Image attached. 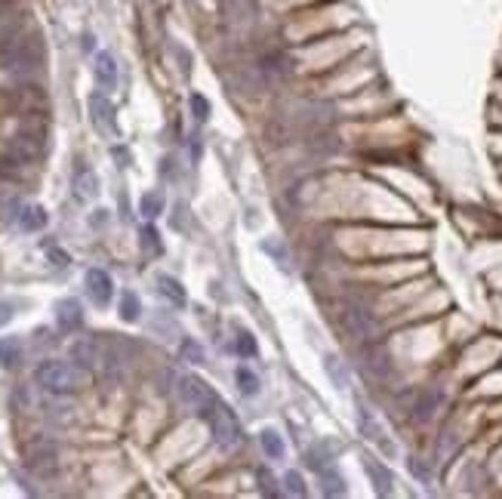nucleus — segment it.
Listing matches in <instances>:
<instances>
[{"label": "nucleus", "instance_id": "f257e3e1", "mask_svg": "<svg viewBox=\"0 0 502 499\" xmlns=\"http://www.w3.org/2000/svg\"><path fill=\"white\" fill-rule=\"evenodd\" d=\"M44 62V53L37 46V37L31 34H19L9 31L4 41H0V65L9 68L16 74H34Z\"/></svg>", "mask_w": 502, "mask_h": 499}, {"label": "nucleus", "instance_id": "f03ea898", "mask_svg": "<svg viewBox=\"0 0 502 499\" xmlns=\"http://www.w3.org/2000/svg\"><path fill=\"white\" fill-rule=\"evenodd\" d=\"M34 383L44 391H50V395L62 398V395L81 391L86 376H84V367L68 364V361H44V364H37V370H34Z\"/></svg>", "mask_w": 502, "mask_h": 499}, {"label": "nucleus", "instance_id": "7ed1b4c3", "mask_svg": "<svg viewBox=\"0 0 502 499\" xmlns=\"http://www.w3.org/2000/svg\"><path fill=\"white\" fill-rule=\"evenodd\" d=\"M206 425H210L213 432V441L219 444L222 450H238L244 447V428L238 423V416H234V410L225 404V400H219V404L213 407V413L204 419Z\"/></svg>", "mask_w": 502, "mask_h": 499}, {"label": "nucleus", "instance_id": "20e7f679", "mask_svg": "<svg viewBox=\"0 0 502 499\" xmlns=\"http://www.w3.org/2000/svg\"><path fill=\"white\" fill-rule=\"evenodd\" d=\"M176 391H179V400H182V404L191 407L201 419L210 416L213 407L219 404V395H216V391L206 385L201 376H194V373H182L179 379H176Z\"/></svg>", "mask_w": 502, "mask_h": 499}, {"label": "nucleus", "instance_id": "39448f33", "mask_svg": "<svg viewBox=\"0 0 502 499\" xmlns=\"http://www.w3.org/2000/svg\"><path fill=\"white\" fill-rule=\"evenodd\" d=\"M358 428H361V435L367 438V441H370L373 447H376L386 459H395V456H398V444L391 441L388 432L382 428V423L370 413V407H367V404H361V400H358Z\"/></svg>", "mask_w": 502, "mask_h": 499}, {"label": "nucleus", "instance_id": "423d86ee", "mask_svg": "<svg viewBox=\"0 0 502 499\" xmlns=\"http://www.w3.org/2000/svg\"><path fill=\"white\" fill-rule=\"evenodd\" d=\"M71 358H74V364L84 367V370H105L108 361H111L108 348L102 346L99 339H81V342H74Z\"/></svg>", "mask_w": 502, "mask_h": 499}, {"label": "nucleus", "instance_id": "0eeeda50", "mask_svg": "<svg viewBox=\"0 0 502 499\" xmlns=\"http://www.w3.org/2000/svg\"><path fill=\"white\" fill-rule=\"evenodd\" d=\"M90 121L99 130L105 139H114L117 136V121H114V105L108 102V96L93 93L90 96Z\"/></svg>", "mask_w": 502, "mask_h": 499}, {"label": "nucleus", "instance_id": "6e6552de", "mask_svg": "<svg viewBox=\"0 0 502 499\" xmlns=\"http://www.w3.org/2000/svg\"><path fill=\"white\" fill-rule=\"evenodd\" d=\"M86 293H90V299L96 302V306H108L114 296V281L108 271L102 268H90L86 271Z\"/></svg>", "mask_w": 502, "mask_h": 499}, {"label": "nucleus", "instance_id": "1a4fd4ad", "mask_svg": "<svg viewBox=\"0 0 502 499\" xmlns=\"http://www.w3.org/2000/svg\"><path fill=\"white\" fill-rule=\"evenodd\" d=\"M56 324H59V330L74 333L77 327L84 324V308H81V302H77V299H59V302H56Z\"/></svg>", "mask_w": 502, "mask_h": 499}, {"label": "nucleus", "instance_id": "9d476101", "mask_svg": "<svg viewBox=\"0 0 502 499\" xmlns=\"http://www.w3.org/2000/svg\"><path fill=\"white\" fill-rule=\"evenodd\" d=\"M93 74H96V84L102 90H114L117 86V59L111 53H96V65H93Z\"/></svg>", "mask_w": 502, "mask_h": 499}, {"label": "nucleus", "instance_id": "9b49d317", "mask_svg": "<svg viewBox=\"0 0 502 499\" xmlns=\"http://www.w3.org/2000/svg\"><path fill=\"white\" fill-rule=\"evenodd\" d=\"M59 453H56V447L53 444H41L31 453V472L34 475H41V478H53L56 475V468H59V459H56Z\"/></svg>", "mask_w": 502, "mask_h": 499}, {"label": "nucleus", "instance_id": "f8f14e48", "mask_svg": "<svg viewBox=\"0 0 502 499\" xmlns=\"http://www.w3.org/2000/svg\"><path fill=\"white\" fill-rule=\"evenodd\" d=\"M363 468H367V475H370L373 487H376V493L379 496H391V484H395V478H391L388 468L382 465L379 459H373V456H363Z\"/></svg>", "mask_w": 502, "mask_h": 499}, {"label": "nucleus", "instance_id": "ddd939ff", "mask_svg": "<svg viewBox=\"0 0 502 499\" xmlns=\"http://www.w3.org/2000/svg\"><path fill=\"white\" fill-rule=\"evenodd\" d=\"M71 185H74V194H77L81 201L99 198V179H96V173L90 170V166H77Z\"/></svg>", "mask_w": 502, "mask_h": 499}, {"label": "nucleus", "instance_id": "4468645a", "mask_svg": "<svg viewBox=\"0 0 502 499\" xmlns=\"http://www.w3.org/2000/svg\"><path fill=\"white\" fill-rule=\"evenodd\" d=\"M22 364V339L19 336H4L0 339V367L16 370Z\"/></svg>", "mask_w": 502, "mask_h": 499}, {"label": "nucleus", "instance_id": "2eb2a0df", "mask_svg": "<svg viewBox=\"0 0 502 499\" xmlns=\"http://www.w3.org/2000/svg\"><path fill=\"white\" fill-rule=\"evenodd\" d=\"M346 321H348V327H351L354 336H363V339H370L373 330H376V321L370 318L367 308H348L346 311Z\"/></svg>", "mask_w": 502, "mask_h": 499}, {"label": "nucleus", "instance_id": "dca6fc26", "mask_svg": "<svg viewBox=\"0 0 502 499\" xmlns=\"http://www.w3.org/2000/svg\"><path fill=\"white\" fill-rule=\"evenodd\" d=\"M323 370H327V376H330V383H333V385H339L342 391H348L351 376H348L346 364H342V361H339L336 355H327V358H323Z\"/></svg>", "mask_w": 502, "mask_h": 499}, {"label": "nucleus", "instance_id": "f3484780", "mask_svg": "<svg viewBox=\"0 0 502 499\" xmlns=\"http://www.w3.org/2000/svg\"><path fill=\"white\" fill-rule=\"evenodd\" d=\"M318 472H321V481H323V493L327 496H346V484H342V478L336 475V468H333L330 463H321Z\"/></svg>", "mask_w": 502, "mask_h": 499}, {"label": "nucleus", "instance_id": "a211bd4d", "mask_svg": "<svg viewBox=\"0 0 502 499\" xmlns=\"http://www.w3.org/2000/svg\"><path fill=\"white\" fill-rule=\"evenodd\" d=\"M157 290H161V296H166L173 302V306H185V290H182V283L170 278V275H157Z\"/></svg>", "mask_w": 502, "mask_h": 499}, {"label": "nucleus", "instance_id": "6ab92c4d", "mask_svg": "<svg viewBox=\"0 0 502 499\" xmlns=\"http://www.w3.org/2000/svg\"><path fill=\"white\" fill-rule=\"evenodd\" d=\"M19 228H22V231L46 228V210L44 207H25L22 213H19Z\"/></svg>", "mask_w": 502, "mask_h": 499}, {"label": "nucleus", "instance_id": "aec40b11", "mask_svg": "<svg viewBox=\"0 0 502 499\" xmlns=\"http://www.w3.org/2000/svg\"><path fill=\"white\" fill-rule=\"evenodd\" d=\"M259 444H262V450H265V456L268 459H283V438L274 432V428H262L259 432Z\"/></svg>", "mask_w": 502, "mask_h": 499}, {"label": "nucleus", "instance_id": "412c9836", "mask_svg": "<svg viewBox=\"0 0 502 499\" xmlns=\"http://www.w3.org/2000/svg\"><path fill=\"white\" fill-rule=\"evenodd\" d=\"M438 404H441V395H438V391H426V395L416 400V410H413V413H416L419 423H428V419L435 416Z\"/></svg>", "mask_w": 502, "mask_h": 499}, {"label": "nucleus", "instance_id": "4be33fe9", "mask_svg": "<svg viewBox=\"0 0 502 499\" xmlns=\"http://www.w3.org/2000/svg\"><path fill=\"white\" fill-rule=\"evenodd\" d=\"M139 213L145 219H157L164 213V198L157 191H145L142 201H139Z\"/></svg>", "mask_w": 502, "mask_h": 499}, {"label": "nucleus", "instance_id": "5701e85b", "mask_svg": "<svg viewBox=\"0 0 502 499\" xmlns=\"http://www.w3.org/2000/svg\"><path fill=\"white\" fill-rule=\"evenodd\" d=\"M139 315H142L139 296H136V293H130V290H126L124 296H121V318L126 321V324H136V321H139Z\"/></svg>", "mask_w": 502, "mask_h": 499}, {"label": "nucleus", "instance_id": "b1692460", "mask_svg": "<svg viewBox=\"0 0 502 499\" xmlns=\"http://www.w3.org/2000/svg\"><path fill=\"white\" fill-rule=\"evenodd\" d=\"M234 383H238V388H241L247 398H253L256 391H259V376H256L253 370H247V367H238V370H234Z\"/></svg>", "mask_w": 502, "mask_h": 499}, {"label": "nucleus", "instance_id": "393cba45", "mask_svg": "<svg viewBox=\"0 0 502 499\" xmlns=\"http://www.w3.org/2000/svg\"><path fill=\"white\" fill-rule=\"evenodd\" d=\"M283 487H287V493H293V496H305V493H308V490H305V478L299 472H293V468L283 475Z\"/></svg>", "mask_w": 502, "mask_h": 499}, {"label": "nucleus", "instance_id": "a878e982", "mask_svg": "<svg viewBox=\"0 0 502 499\" xmlns=\"http://www.w3.org/2000/svg\"><path fill=\"white\" fill-rule=\"evenodd\" d=\"M189 102H191V114H194V121H201V124H204L206 117H210V102H206L201 93H191V99H189Z\"/></svg>", "mask_w": 502, "mask_h": 499}, {"label": "nucleus", "instance_id": "bb28decb", "mask_svg": "<svg viewBox=\"0 0 502 499\" xmlns=\"http://www.w3.org/2000/svg\"><path fill=\"white\" fill-rule=\"evenodd\" d=\"M234 351H238V358H253L256 355V339L250 333H241L238 339H234Z\"/></svg>", "mask_w": 502, "mask_h": 499}, {"label": "nucleus", "instance_id": "cd10ccee", "mask_svg": "<svg viewBox=\"0 0 502 499\" xmlns=\"http://www.w3.org/2000/svg\"><path fill=\"white\" fill-rule=\"evenodd\" d=\"M179 351H182V358H191L194 364H204V348H201V346H198V342H194V339H182Z\"/></svg>", "mask_w": 502, "mask_h": 499}, {"label": "nucleus", "instance_id": "c85d7f7f", "mask_svg": "<svg viewBox=\"0 0 502 499\" xmlns=\"http://www.w3.org/2000/svg\"><path fill=\"white\" fill-rule=\"evenodd\" d=\"M142 243H145V250L161 253V234H157L154 225H145V228H142Z\"/></svg>", "mask_w": 502, "mask_h": 499}, {"label": "nucleus", "instance_id": "c756f323", "mask_svg": "<svg viewBox=\"0 0 502 499\" xmlns=\"http://www.w3.org/2000/svg\"><path fill=\"white\" fill-rule=\"evenodd\" d=\"M262 250H265V253H271V256H274V259H278V268H281V271H287V275H290V271H293V268H290V256H283V253H281V247H278V243H271V241H265V243H262Z\"/></svg>", "mask_w": 502, "mask_h": 499}, {"label": "nucleus", "instance_id": "7c9ffc66", "mask_svg": "<svg viewBox=\"0 0 502 499\" xmlns=\"http://www.w3.org/2000/svg\"><path fill=\"white\" fill-rule=\"evenodd\" d=\"M259 490H262L265 496H278V487H274V478H271L268 472H265V468L259 472Z\"/></svg>", "mask_w": 502, "mask_h": 499}, {"label": "nucleus", "instance_id": "2f4dec72", "mask_svg": "<svg viewBox=\"0 0 502 499\" xmlns=\"http://www.w3.org/2000/svg\"><path fill=\"white\" fill-rule=\"evenodd\" d=\"M50 259H53V266H59V268H65L68 262H71V259H68V253H62V250H50Z\"/></svg>", "mask_w": 502, "mask_h": 499}, {"label": "nucleus", "instance_id": "473e14b6", "mask_svg": "<svg viewBox=\"0 0 502 499\" xmlns=\"http://www.w3.org/2000/svg\"><path fill=\"white\" fill-rule=\"evenodd\" d=\"M9 321H13V306H9V302H0V327L9 324Z\"/></svg>", "mask_w": 502, "mask_h": 499}]
</instances>
